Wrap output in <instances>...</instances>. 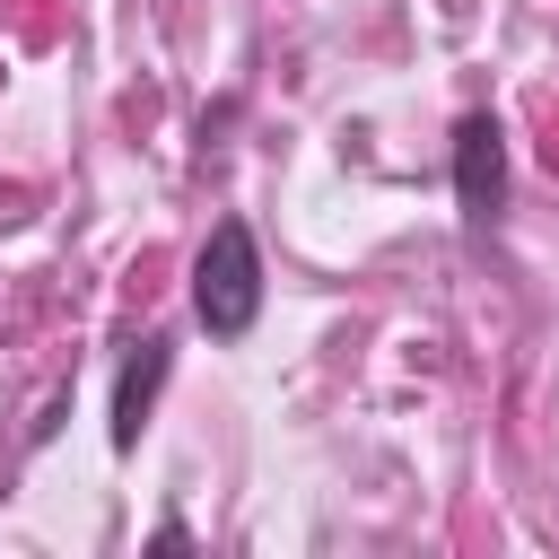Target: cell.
Instances as JSON below:
<instances>
[{"instance_id":"3","label":"cell","mask_w":559,"mask_h":559,"mask_svg":"<svg viewBox=\"0 0 559 559\" xmlns=\"http://www.w3.org/2000/svg\"><path fill=\"white\" fill-rule=\"evenodd\" d=\"M157 376H166V341H140V358H131V367H122V384H114V445H131V437H140V411H148Z\"/></svg>"},{"instance_id":"1","label":"cell","mask_w":559,"mask_h":559,"mask_svg":"<svg viewBox=\"0 0 559 559\" xmlns=\"http://www.w3.org/2000/svg\"><path fill=\"white\" fill-rule=\"evenodd\" d=\"M192 306H201V323L218 341L253 332V314H262V245H253L245 218H218L210 245L192 253Z\"/></svg>"},{"instance_id":"2","label":"cell","mask_w":559,"mask_h":559,"mask_svg":"<svg viewBox=\"0 0 559 559\" xmlns=\"http://www.w3.org/2000/svg\"><path fill=\"white\" fill-rule=\"evenodd\" d=\"M498 192H507L498 122H489V114H463V131H454V201H463V218L489 227V218H498Z\"/></svg>"}]
</instances>
